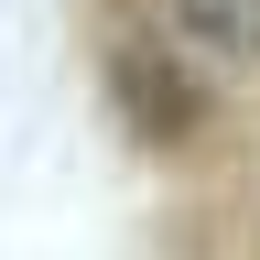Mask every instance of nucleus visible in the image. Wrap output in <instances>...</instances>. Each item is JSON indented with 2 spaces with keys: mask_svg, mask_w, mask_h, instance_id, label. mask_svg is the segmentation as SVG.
<instances>
[{
  "mask_svg": "<svg viewBox=\"0 0 260 260\" xmlns=\"http://www.w3.org/2000/svg\"><path fill=\"white\" fill-rule=\"evenodd\" d=\"M109 98H119V119L141 130V141H162V152H195L217 130V98L184 65V44H119L109 54Z\"/></svg>",
  "mask_w": 260,
  "mask_h": 260,
  "instance_id": "obj_1",
  "label": "nucleus"
},
{
  "mask_svg": "<svg viewBox=\"0 0 260 260\" xmlns=\"http://www.w3.org/2000/svg\"><path fill=\"white\" fill-rule=\"evenodd\" d=\"M152 22H162V44H184V54H206V65H260V0H152Z\"/></svg>",
  "mask_w": 260,
  "mask_h": 260,
  "instance_id": "obj_2",
  "label": "nucleus"
}]
</instances>
